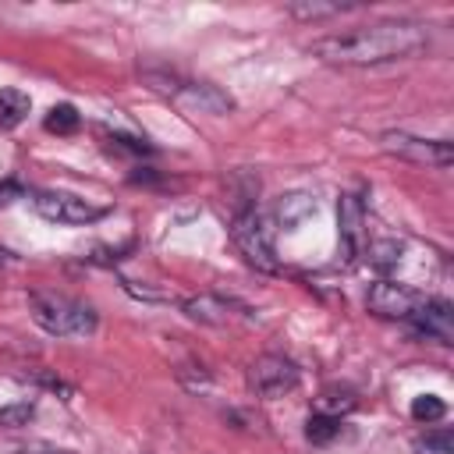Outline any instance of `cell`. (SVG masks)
I'll list each match as a JSON object with an SVG mask.
<instances>
[{
    "instance_id": "1",
    "label": "cell",
    "mask_w": 454,
    "mask_h": 454,
    "mask_svg": "<svg viewBox=\"0 0 454 454\" xmlns=\"http://www.w3.org/2000/svg\"><path fill=\"white\" fill-rule=\"evenodd\" d=\"M426 46H429V25L411 18H383L312 39L309 53L337 67H376L390 60H408Z\"/></svg>"
},
{
    "instance_id": "2",
    "label": "cell",
    "mask_w": 454,
    "mask_h": 454,
    "mask_svg": "<svg viewBox=\"0 0 454 454\" xmlns=\"http://www.w3.org/2000/svg\"><path fill=\"white\" fill-rule=\"evenodd\" d=\"M28 312H32L35 326H43L50 337H89L99 323L92 305H85L71 294H60V291H32Z\"/></svg>"
},
{
    "instance_id": "3",
    "label": "cell",
    "mask_w": 454,
    "mask_h": 454,
    "mask_svg": "<svg viewBox=\"0 0 454 454\" xmlns=\"http://www.w3.org/2000/svg\"><path fill=\"white\" fill-rule=\"evenodd\" d=\"M231 238L238 245V252L245 255V262H252L262 273H277V248H273V220L266 213L255 209H241L231 220Z\"/></svg>"
},
{
    "instance_id": "4",
    "label": "cell",
    "mask_w": 454,
    "mask_h": 454,
    "mask_svg": "<svg viewBox=\"0 0 454 454\" xmlns=\"http://www.w3.org/2000/svg\"><path fill=\"white\" fill-rule=\"evenodd\" d=\"M380 149L404 160V163L436 167V170H447L450 160H454V149H450L447 138H419V135H408V131H383Z\"/></svg>"
},
{
    "instance_id": "5",
    "label": "cell",
    "mask_w": 454,
    "mask_h": 454,
    "mask_svg": "<svg viewBox=\"0 0 454 454\" xmlns=\"http://www.w3.org/2000/svg\"><path fill=\"white\" fill-rule=\"evenodd\" d=\"M32 209L43 216V220H53V223H67V227H82V223H96L99 216H106V206H92L78 195H67V192H32L28 195Z\"/></svg>"
},
{
    "instance_id": "6",
    "label": "cell",
    "mask_w": 454,
    "mask_h": 454,
    "mask_svg": "<svg viewBox=\"0 0 454 454\" xmlns=\"http://www.w3.org/2000/svg\"><path fill=\"white\" fill-rule=\"evenodd\" d=\"M298 387V365L284 355H259L248 365V390L255 397H284Z\"/></svg>"
},
{
    "instance_id": "7",
    "label": "cell",
    "mask_w": 454,
    "mask_h": 454,
    "mask_svg": "<svg viewBox=\"0 0 454 454\" xmlns=\"http://www.w3.org/2000/svg\"><path fill=\"white\" fill-rule=\"evenodd\" d=\"M419 301H422V294L397 280H376L365 294V309L380 319H408L419 309Z\"/></svg>"
},
{
    "instance_id": "8",
    "label": "cell",
    "mask_w": 454,
    "mask_h": 454,
    "mask_svg": "<svg viewBox=\"0 0 454 454\" xmlns=\"http://www.w3.org/2000/svg\"><path fill=\"white\" fill-rule=\"evenodd\" d=\"M404 323L411 326L415 337H426L436 344H450V337H454V309L443 298H422L419 309Z\"/></svg>"
},
{
    "instance_id": "9",
    "label": "cell",
    "mask_w": 454,
    "mask_h": 454,
    "mask_svg": "<svg viewBox=\"0 0 454 454\" xmlns=\"http://www.w3.org/2000/svg\"><path fill=\"white\" fill-rule=\"evenodd\" d=\"M181 312L192 319V323H206V326H223L231 319H248V305L234 301V298H223V294H192L181 301Z\"/></svg>"
},
{
    "instance_id": "10",
    "label": "cell",
    "mask_w": 454,
    "mask_h": 454,
    "mask_svg": "<svg viewBox=\"0 0 454 454\" xmlns=\"http://www.w3.org/2000/svg\"><path fill=\"white\" fill-rule=\"evenodd\" d=\"M337 223H340V248L344 259L355 262L365 252V209L355 192H344L337 202Z\"/></svg>"
},
{
    "instance_id": "11",
    "label": "cell",
    "mask_w": 454,
    "mask_h": 454,
    "mask_svg": "<svg viewBox=\"0 0 454 454\" xmlns=\"http://www.w3.org/2000/svg\"><path fill=\"white\" fill-rule=\"evenodd\" d=\"M163 92L184 99L188 106H195V110H202V114H227V110L234 106V99L223 96V92H220L216 85H209V82H177V78H170V85H163Z\"/></svg>"
},
{
    "instance_id": "12",
    "label": "cell",
    "mask_w": 454,
    "mask_h": 454,
    "mask_svg": "<svg viewBox=\"0 0 454 454\" xmlns=\"http://www.w3.org/2000/svg\"><path fill=\"white\" fill-rule=\"evenodd\" d=\"M28 96L18 92V89H0V131L7 128H18L25 117H28Z\"/></svg>"
},
{
    "instance_id": "13",
    "label": "cell",
    "mask_w": 454,
    "mask_h": 454,
    "mask_svg": "<svg viewBox=\"0 0 454 454\" xmlns=\"http://www.w3.org/2000/svg\"><path fill=\"white\" fill-rule=\"evenodd\" d=\"M344 11H355V4H316V0H298V4H287V14H294V18H301V21L333 18V14H344Z\"/></svg>"
},
{
    "instance_id": "14",
    "label": "cell",
    "mask_w": 454,
    "mask_h": 454,
    "mask_svg": "<svg viewBox=\"0 0 454 454\" xmlns=\"http://www.w3.org/2000/svg\"><path fill=\"white\" fill-rule=\"evenodd\" d=\"M78 124H82V117H78V110H74L71 103H60V106H53V110L46 114V131L71 135V131H78Z\"/></svg>"
},
{
    "instance_id": "15",
    "label": "cell",
    "mask_w": 454,
    "mask_h": 454,
    "mask_svg": "<svg viewBox=\"0 0 454 454\" xmlns=\"http://www.w3.org/2000/svg\"><path fill=\"white\" fill-rule=\"evenodd\" d=\"M443 411H447V404L436 397V394H422V397H415L411 401V419L415 422H436V419H443Z\"/></svg>"
},
{
    "instance_id": "16",
    "label": "cell",
    "mask_w": 454,
    "mask_h": 454,
    "mask_svg": "<svg viewBox=\"0 0 454 454\" xmlns=\"http://www.w3.org/2000/svg\"><path fill=\"white\" fill-rule=\"evenodd\" d=\"M305 433H309V440H312V443H330V440L340 433V419H337V415H323V411H319V415H312V419H309V429H305Z\"/></svg>"
},
{
    "instance_id": "17",
    "label": "cell",
    "mask_w": 454,
    "mask_h": 454,
    "mask_svg": "<svg viewBox=\"0 0 454 454\" xmlns=\"http://www.w3.org/2000/svg\"><path fill=\"white\" fill-rule=\"evenodd\" d=\"M415 450H419V454H454L450 429H429L426 436L415 440Z\"/></svg>"
},
{
    "instance_id": "18",
    "label": "cell",
    "mask_w": 454,
    "mask_h": 454,
    "mask_svg": "<svg viewBox=\"0 0 454 454\" xmlns=\"http://www.w3.org/2000/svg\"><path fill=\"white\" fill-rule=\"evenodd\" d=\"M351 408H355V394L351 390H333L330 387V390L319 394V411L323 415H337L340 419V411H351Z\"/></svg>"
},
{
    "instance_id": "19",
    "label": "cell",
    "mask_w": 454,
    "mask_h": 454,
    "mask_svg": "<svg viewBox=\"0 0 454 454\" xmlns=\"http://www.w3.org/2000/svg\"><path fill=\"white\" fill-rule=\"evenodd\" d=\"M35 415V404L32 401H18V404H7L0 408V426H28V419Z\"/></svg>"
},
{
    "instance_id": "20",
    "label": "cell",
    "mask_w": 454,
    "mask_h": 454,
    "mask_svg": "<svg viewBox=\"0 0 454 454\" xmlns=\"http://www.w3.org/2000/svg\"><path fill=\"white\" fill-rule=\"evenodd\" d=\"M14 195H21V188H18V184H11V181H4V184H0V206H7Z\"/></svg>"
},
{
    "instance_id": "21",
    "label": "cell",
    "mask_w": 454,
    "mask_h": 454,
    "mask_svg": "<svg viewBox=\"0 0 454 454\" xmlns=\"http://www.w3.org/2000/svg\"><path fill=\"white\" fill-rule=\"evenodd\" d=\"M14 262V252H7L4 245H0V266H11Z\"/></svg>"
},
{
    "instance_id": "22",
    "label": "cell",
    "mask_w": 454,
    "mask_h": 454,
    "mask_svg": "<svg viewBox=\"0 0 454 454\" xmlns=\"http://www.w3.org/2000/svg\"><path fill=\"white\" fill-rule=\"evenodd\" d=\"M25 454H28V450H25ZM46 454H60V450H46Z\"/></svg>"
}]
</instances>
